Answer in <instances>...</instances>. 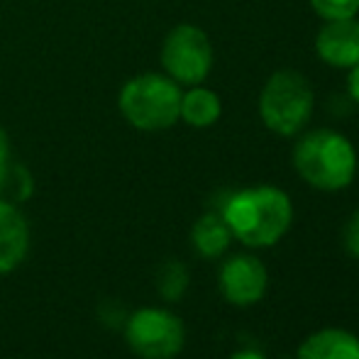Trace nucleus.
I'll use <instances>...</instances> for the list:
<instances>
[{"label":"nucleus","mask_w":359,"mask_h":359,"mask_svg":"<svg viewBox=\"0 0 359 359\" xmlns=\"http://www.w3.org/2000/svg\"><path fill=\"white\" fill-rule=\"evenodd\" d=\"M220 215L232 232V240L252 250L274 247L293 225L291 196L279 186H250L232 191L220 205Z\"/></svg>","instance_id":"nucleus-1"},{"label":"nucleus","mask_w":359,"mask_h":359,"mask_svg":"<svg viewBox=\"0 0 359 359\" xmlns=\"http://www.w3.org/2000/svg\"><path fill=\"white\" fill-rule=\"evenodd\" d=\"M293 169L316 191L337 194L357 176V149L337 130L301 133L293 147Z\"/></svg>","instance_id":"nucleus-2"},{"label":"nucleus","mask_w":359,"mask_h":359,"mask_svg":"<svg viewBox=\"0 0 359 359\" xmlns=\"http://www.w3.org/2000/svg\"><path fill=\"white\" fill-rule=\"evenodd\" d=\"M316 108L311 81L296 69H281L266 79L259 90L257 110L266 130L279 137H298L306 130Z\"/></svg>","instance_id":"nucleus-3"},{"label":"nucleus","mask_w":359,"mask_h":359,"mask_svg":"<svg viewBox=\"0 0 359 359\" xmlns=\"http://www.w3.org/2000/svg\"><path fill=\"white\" fill-rule=\"evenodd\" d=\"M181 93V86L166 74H140L120 88L118 108L135 130L161 133L179 123Z\"/></svg>","instance_id":"nucleus-4"},{"label":"nucleus","mask_w":359,"mask_h":359,"mask_svg":"<svg viewBox=\"0 0 359 359\" xmlns=\"http://www.w3.org/2000/svg\"><path fill=\"white\" fill-rule=\"evenodd\" d=\"M161 69L179 86H198L213 72V44L196 25H176L161 42Z\"/></svg>","instance_id":"nucleus-5"},{"label":"nucleus","mask_w":359,"mask_h":359,"mask_svg":"<svg viewBox=\"0 0 359 359\" xmlns=\"http://www.w3.org/2000/svg\"><path fill=\"white\" fill-rule=\"evenodd\" d=\"M128 347L142 359H174L186 345V327L166 308H140L125 320Z\"/></svg>","instance_id":"nucleus-6"},{"label":"nucleus","mask_w":359,"mask_h":359,"mask_svg":"<svg viewBox=\"0 0 359 359\" xmlns=\"http://www.w3.org/2000/svg\"><path fill=\"white\" fill-rule=\"evenodd\" d=\"M217 288L222 298L237 308L259 303L269 291V271L255 255H232L217 271Z\"/></svg>","instance_id":"nucleus-7"},{"label":"nucleus","mask_w":359,"mask_h":359,"mask_svg":"<svg viewBox=\"0 0 359 359\" xmlns=\"http://www.w3.org/2000/svg\"><path fill=\"white\" fill-rule=\"evenodd\" d=\"M316 54L332 69L350 72L359 64V15L345 20H325L316 34Z\"/></svg>","instance_id":"nucleus-8"},{"label":"nucleus","mask_w":359,"mask_h":359,"mask_svg":"<svg viewBox=\"0 0 359 359\" xmlns=\"http://www.w3.org/2000/svg\"><path fill=\"white\" fill-rule=\"evenodd\" d=\"M29 252V225L18 203L0 198V274H10Z\"/></svg>","instance_id":"nucleus-9"},{"label":"nucleus","mask_w":359,"mask_h":359,"mask_svg":"<svg viewBox=\"0 0 359 359\" xmlns=\"http://www.w3.org/2000/svg\"><path fill=\"white\" fill-rule=\"evenodd\" d=\"M296 359H359V337L342 327H323L298 345Z\"/></svg>","instance_id":"nucleus-10"},{"label":"nucleus","mask_w":359,"mask_h":359,"mask_svg":"<svg viewBox=\"0 0 359 359\" xmlns=\"http://www.w3.org/2000/svg\"><path fill=\"white\" fill-rule=\"evenodd\" d=\"M222 115V100L215 90L205 88L203 83L189 86V90L181 93L179 120H184L189 128L205 130L213 128Z\"/></svg>","instance_id":"nucleus-11"},{"label":"nucleus","mask_w":359,"mask_h":359,"mask_svg":"<svg viewBox=\"0 0 359 359\" xmlns=\"http://www.w3.org/2000/svg\"><path fill=\"white\" fill-rule=\"evenodd\" d=\"M191 245L205 259H215V257L225 255L227 247L232 245V232L227 222L222 220L220 210H208L196 220V225L191 227Z\"/></svg>","instance_id":"nucleus-12"},{"label":"nucleus","mask_w":359,"mask_h":359,"mask_svg":"<svg viewBox=\"0 0 359 359\" xmlns=\"http://www.w3.org/2000/svg\"><path fill=\"white\" fill-rule=\"evenodd\" d=\"M189 284H191V274L184 262H176V259L166 262L159 269V274H156V291L169 303L181 301L184 293L189 291Z\"/></svg>","instance_id":"nucleus-13"},{"label":"nucleus","mask_w":359,"mask_h":359,"mask_svg":"<svg viewBox=\"0 0 359 359\" xmlns=\"http://www.w3.org/2000/svg\"><path fill=\"white\" fill-rule=\"evenodd\" d=\"M318 18L325 20H345L359 15V0H311Z\"/></svg>","instance_id":"nucleus-14"},{"label":"nucleus","mask_w":359,"mask_h":359,"mask_svg":"<svg viewBox=\"0 0 359 359\" xmlns=\"http://www.w3.org/2000/svg\"><path fill=\"white\" fill-rule=\"evenodd\" d=\"M345 247L352 257H357L359 259V213L352 215L350 222H347V227H345Z\"/></svg>","instance_id":"nucleus-15"},{"label":"nucleus","mask_w":359,"mask_h":359,"mask_svg":"<svg viewBox=\"0 0 359 359\" xmlns=\"http://www.w3.org/2000/svg\"><path fill=\"white\" fill-rule=\"evenodd\" d=\"M347 95H350L352 103L359 105V64L350 69V76H347Z\"/></svg>","instance_id":"nucleus-16"},{"label":"nucleus","mask_w":359,"mask_h":359,"mask_svg":"<svg viewBox=\"0 0 359 359\" xmlns=\"http://www.w3.org/2000/svg\"><path fill=\"white\" fill-rule=\"evenodd\" d=\"M230 359H269V357L262 355L259 350H252V347H245V350H237Z\"/></svg>","instance_id":"nucleus-17"}]
</instances>
